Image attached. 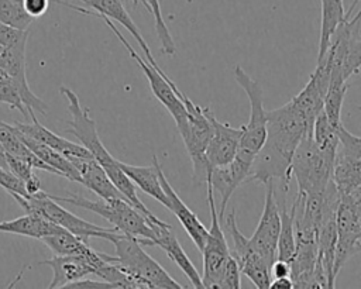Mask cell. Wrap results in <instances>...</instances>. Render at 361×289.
I'll use <instances>...</instances> for the list:
<instances>
[{
    "mask_svg": "<svg viewBox=\"0 0 361 289\" xmlns=\"http://www.w3.org/2000/svg\"><path fill=\"white\" fill-rule=\"evenodd\" d=\"M361 18L348 17L336 30L324 55L330 58L331 72L341 75L345 80L361 68ZM323 55V56H324Z\"/></svg>",
    "mask_w": 361,
    "mask_h": 289,
    "instance_id": "10",
    "label": "cell"
},
{
    "mask_svg": "<svg viewBox=\"0 0 361 289\" xmlns=\"http://www.w3.org/2000/svg\"><path fill=\"white\" fill-rule=\"evenodd\" d=\"M104 20V23L109 25V28L114 32V35L120 39V42L124 45V48L127 49V52L130 54V56L137 62V65L142 69L145 78L148 79L149 87L154 93V96L159 100V103L169 111V114L172 116V118L175 120L176 128L178 131L183 130L188 121V111L186 107L180 99L182 92L179 90V87L173 83V80L161 69H155L147 59L141 58L140 54L135 52V49L130 45V42L123 37V34L118 31V28L111 23L110 18L107 17H102Z\"/></svg>",
    "mask_w": 361,
    "mask_h": 289,
    "instance_id": "9",
    "label": "cell"
},
{
    "mask_svg": "<svg viewBox=\"0 0 361 289\" xmlns=\"http://www.w3.org/2000/svg\"><path fill=\"white\" fill-rule=\"evenodd\" d=\"M38 265H48L52 269V279L48 285L49 289L65 288L66 285L94 275V266L83 257L79 255H58L54 254L49 259L38 261Z\"/></svg>",
    "mask_w": 361,
    "mask_h": 289,
    "instance_id": "20",
    "label": "cell"
},
{
    "mask_svg": "<svg viewBox=\"0 0 361 289\" xmlns=\"http://www.w3.org/2000/svg\"><path fill=\"white\" fill-rule=\"evenodd\" d=\"M337 134L340 140L338 152L361 159V137L351 134L343 124L338 125Z\"/></svg>",
    "mask_w": 361,
    "mask_h": 289,
    "instance_id": "37",
    "label": "cell"
},
{
    "mask_svg": "<svg viewBox=\"0 0 361 289\" xmlns=\"http://www.w3.org/2000/svg\"><path fill=\"white\" fill-rule=\"evenodd\" d=\"M73 166L78 169L82 178V185L96 193L100 199H117L124 197V195L116 187L113 180L109 178L103 166L93 158H69Z\"/></svg>",
    "mask_w": 361,
    "mask_h": 289,
    "instance_id": "23",
    "label": "cell"
},
{
    "mask_svg": "<svg viewBox=\"0 0 361 289\" xmlns=\"http://www.w3.org/2000/svg\"><path fill=\"white\" fill-rule=\"evenodd\" d=\"M361 220V202L350 196H341L336 211L337 244L334 259V275L337 276L343 265L355 254L354 245L358 240L357 227Z\"/></svg>",
    "mask_w": 361,
    "mask_h": 289,
    "instance_id": "13",
    "label": "cell"
},
{
    "mask_svg": "<svg viewBox=\"0 0 361 289\" xmlns=\"http://www.w3.org/2000/svg\"><path fill=\"white\" fill-rule=\"evenodd\" d=\"M23 7L32 18H38L47 13L49 0H23Z\"/></svg>",
    "mask_w": 361,
    "mask_h": 289,
    "instance_id": "41",
    "label": "cell"
},
{
    "mask_svg": "<svg viewBox=\"0 0 361 289\" xmlns=\"http://www.w3.org/2000/svg\"><path fill=\"white\" fill-rule=\"evenodd\" d=\"M11 196L25 210V213L47 219V220L52 221L54 224L82 237L85 240H89L90 237H96V238H103V240L111 241L113 237L116 235V233L118 231L114 227H102V226L93 224L90 221H86V220L78 217L76 214H73L69 210L59 206L58 202L54 200L44 190L38 192L37 195L28 196V197H23L17 193H13Z\"/></svg>",
    "mask_w": 361,
    "mask_h": 289,
    "instance_id": "6",
    "label": "cell"
},
{
    "mask_svg": "<svg viewBox=\"0 0 361 289\" xmlns=\"http://www.w3.org/2000/svg\"><path fill=\"white\" fill-rule=\"evenodd\" d=\"M62 227L54 224L52 221L25 213L24 216H20L13 220L0 221V233H11L18 235H25L31 238L41 240L42 237L56 233Z\"/></svg>",
    "mask_w": 361,
    "mask_h": 289,
    "instance_id": "28",
    "label": "cell"
},
{
    "mask_svg": "<svg viewBox=\"0 0 361 289\" xmlns=\"http://www.w3.org/2000/svg\"><path fill=\"white\" fill-rule=\"evenodd\" d=\"M180 99L188 111V121L185 128L180 130L179 134L183 140L186 152L192 161L193 183L202 185L203 182L207 180V175L210 172L206 159V148L213 134V125L209 118L210 109L197 106L183 93L180 94Z\"/></svg>",
    "mask_w": 361,
    "mask_h": 289,
    "instance_id": "7",
    "label": "cell"
},
{
    "mask_svg": "<svg viewBox=\"0 0 361 289\" xmlns=\"http://www.w3.org/2000/svg\"><path fill=\"white\" fill-rule=\"evenodd\" d=\"M148 7H149V13L154 17L155 21V31H157V37L161 42V49L165 55H175L176 52V45L175 41L169 32V28L164 20L162 11H161V6H159V0H147Z\"/></svg>",
    "mask_w": 361,
    "mask_h": 289,
    "instance_id": "34",
    "label": "cell"
},
{
    "mask_svg": "<svg viewBox=\"0 0 361 289\" xmlns=\"http://www.w3.org/2000/svg\"><path fill=\"white\" fill-rule=\"evenodd\" d=\"M322 3V24H320V42L317 51V61L326 54L330 39L337 27L345 20L343 0H320Z\"/></svg>",
    "mask_w": 361,
    "mask_h": 289,
    "instance_id": "29",
    "label": "cell"
},
{
    "mask_svg": "<svg viewBox=\"0 0 361 289\" xmlns=\"http://www.w3.org/2000/svg\"><path fill=\"white\" fill-rule=\"evenodd\" d=\"M331 180L341 196H348L361 183V159L337 151Z\"/></svg>",
    "mask_w": 361,
    "mask_h": 289,
    "instance_id": "27",
    "label": "cell"
},
{
    "mask_svg": "<svg viewBox=\"0 0 361 289\" xmlns=\"http://www.w3.org/2000/svg\"><path fill=\"white\" fill-rule=\"evenodd\" d=\"M357 110H360V111H361V106H357Z\"/></svg>",
    "mask_w": 361,
    "mask_h": 289,
    "instance_id": "51",
    "label": "cell"
},
{
    "mask_svg": "<svg viewBox=\"0 0 361 289\" xmlns=\"http://www.w3.org/2000/svg\"><path fill=\"white\" fill-rule=\"evenodd\" d=\"M30 30H21L13 25H7L4 23H0V44L4 47H16L20 42H25L28 39Z\"/></svg>",
    "mask_w": 361,
    "mask_h": 289,
    "instance_id": "39",
    "label": "cell"
},
{
    "mask_svg": "<svg viewBox=\"0 0 361 289\" xmlns=\"http://www.w3.org/2000/svg\"><path fill=\"white\" fill-rule=\"evenodd\" d=\"M353 200H355V202H361V183L354 189V192L353 193H350L348 195Z\"/></svg>",
    "mask_w": 361,
    "mask_h": 289,
    "instance_id": "47",
    "label": "cell"
},
{
    "mask_svg": "<svg viewBox=\"0 0 361 289\" xmlns=\"http://www.w3.org/2000/svg\"><path fill=\"white\" fill-rule=\"evenodd\" d=\"M250 166V162H245L235 156L230 164L210 169L206 182H209L213 190L220 195V209L217 211L220 221H223L224 219L226 207L231 195L243 182H245Z\"/></svg>",
    "mask_w": 361,
    "mask_h": 289,
    "instance_id": "18",
    "label": "cell"
},
{
    "mask_svg": "<svg viewBox=\"0 0 361 289\" xmlns=\"http://www.w3.org/2000/svg\"><path fill=\"white\" fill-rule=\"evenodd\" d=\"M296 250V235L292 207L281 209V228L276 245V259L290 262Z\"/></svg>",
    "mask_w": 361,
    "mask_h": 289,
    "instance_id": "32",
    "label": "cell"
},
{
    "mask_svg": "<svg viewBox=\"0 0 361 289\" xmlns=\"http://www.w3.org/2000/svg\"><path fill=\"white\" fill-rule=\"evenodd\" d=\"M337 128L338 125H334L323 110L316 116L312 124V138L322 151L337 155L340 145Z\"/></svg>",
    "mask_w": 361,
    "mask_h": 289,
    "instance_id": "31",
    "label": "cell"
},
{
    "mask_svg": "<svg viewBox=\"0 0 361 289\" xmlns=\"http://www.w3.org/2000/svg\"><path fill=\"white\" fill-rule=\"evenodd\" d=\"M0 166L4 169H8L7 166V151L4 149V147L0 144Z\"/></svg>",
    "mask_w": 361,
    "mask_h": 289,
    "instance_id": "46",
    "label": "cell"
},
{
    "mask_svg": "<svg viewBox=\"0 0 361 289\" xmlns=\"http://www.w3.org/2000/svg\"><path fill=\"white\" fill-rule=\"evenodd\" d=\"M152 162L157 166L158 171V176L162 185V189L168 197V210L172 211L178 221L182 224L183 230L188 233V235L190 237V240L193 241V244L197 247L199 251H202L206 240H207V234H209V228L204 227V224L197 219V216L182 202V199L179 197V195L175 192V189L171 186V183L168 182L162 166L158 161V158L154 155L152 156Z\"/></svg>",
    "mask_w": 361,
    "mask_h": 289,
    "instance_id": "17",
    "label": "cell"
},
{
    "mask_svg": "<svg viewBox=\"0 0 361 289\" xmlns=\"http://www.w3.org/2000/svg\"><path fill=\"white\" fill-rule=\"evenodd\" d=\"M65 288H71V289H79V288H113L110 283H107L106 281H93V279H79V281H75L69 285H66Z\"/></svg>",
    "mask_w": 361,
    "mask_h": 289,
    "instance_id": "42",
    "label": "cell"
},
{
    "mask_svg": "<svg viewBox=\"0 0 361 289\" xmlns=\"http://www.w3.org/2000/svg\"><path fill=\"white\" fill-rule=\"evenodd\" d=\"M116 248L114 261L137 278L144 289H182L183 286L175 281L152 257H149L140 242V238L117 231L113 240Z\"/></svg>",
    "mask_w": 361,
    "mask_h": 289,
    "instance_id": "4",
    "label": "cell"
},
{
    "mask_svg": "<svg viewBox=\"0 0 361 289\" xmlns=\"http://www.w3.org/2000/svg\"><path fill=\"white\" fill-rule=\"evenodd\" d=\"M59 92L68 100V111L71 113V120L68 121V127H69L68 131L72 135H75L79 140L80 145H83L93 155V158L103 166V169L106 171L109 178L113 180L116 187L124 195V197L133 206H135L140 211H142L152 221H159V219L157 216H154L147 209V206L141 202V199L137 195L135 185L121 169L118 161L103 145V142L97 134L96 123L89 116V109H83L80 106L78 94L73 90H71L69 87L61 86Z\"/></svg>",
    "mask_w": 361,
    "mask_h": 289,
    "instance_id": "2",
    "label": "cell"
},
{
    "mask_svg": "<svg viewBox=\"0 0 361 289\" xmlns=\"http://www.w3.org/2000/svg\"><path fill=\"white\" fill-rule=\"evenodd\" d=\"M309 131L312 128L292 99L283 106L267 111V135L251 162L245 182L265 185L269 180H278L282 192H286L292 178L293 154Z\"/></svg>",
    "mask_w": 361,
    "mask_h": 289,
    "instance_id": "1",
    "label": "cell"
},
{
    "mask_svg": "<svg viewBox=\"0 0 361 289\" xmlns=\"http://www.w3.org/2000/svg\"><path fill=\"white\" fill-rule=\"evenodd\" d=\"M293 288L295 286L290 276H281V278H272L268 289H293Z\"/></svg>",
    "mask_w": 361,
    "mask_h": 289,
    "instance_id": "44",
    "label": "cell"
},
{
    "mask_svg": "<svg viewBox=\"0 0 361 289\" xmlns=\"http://www.w3.org/2000/svg\"><path fill=\"white\" fill-rule=\"evenodd\" d=\"M357 237H358V240L361 238V220H360V223H358V227H357ZM357 240V241H358Z\"/></svg>",
    "mask_w": 361,
    "mask_h": 289,
    "instance_id": "50",
    "label": "cell"
},
{
    "mask_svg": "<svg viewBox=\"0 0 361 289\" xmlns=\"http://www.w3.org/2000/svg\"><path fill=\"white\" fill-rule=\"evenodd\" d=\"M217 288L221 289H238L241 288V271L240 266L237 264V261L230 255V258L227 259L221 276L219 279Z\"/></svg>",
    "mask_w": 361,
    "mask_h": 289,
    "instance_id": "38",
    "label": "cell"
},
{
    "mask_svg": "<svg viewBox=\"0 0 361 289\" xmlns=\"http://www.w3.org/2000/svg\"><path fill=\"white\" fill-rule=\"evenodd\" d=\"M32 21L23 7V0H0V23L25 30Z\"/></svg>",
    "mask_w": 361,
    "mask_h": 289,
    "instance_id": "33",
    "label": "cell"
},
{
    "mask_svg": "<svg viewBox=\"0 0 361 289\" xmlns=\"http://www.w3.org/2000/svg\"><path fill=\"white\" fill-rule=\"evenodd\" d=\"M234 79L245 92L250 102V117L243 127V135L237 155L245 162H252L267 135V111L264 109V93L258 80L252 79L240 65L234 68Z\"/></svg>",
    "mask_w": 361,
    "mask_h": 289,
    "instance_id": "8",
    "label": "cell"
},
{
    "mask_svg": "<svg viewBox=\"0 0 361 289\" xmlns=\"http://www.w3.org/2000/svg\"><path fill=\"white\" fill-rule=\"evenodd\" d=\"M0 186L4 187L10 195L17 193L23 197H28L24 182L20 180L16 175H13L8 169H4L1 166H0Z\"/></svg>",
    "mask_w": 361,
    "mask_h": 289,
    "instance_id": "40",
    "label": "cell"
},
{
    "mask_svg": "<svg viewBox=\"0 0 361 289\" xmlns=\"http://www.w3.org/2000/svg\"><path fill=\"white\" fill-rule=\"evenodd\" d=\"M30 114V118H31V123H20V121H16L13 123L23 134L37 140V141H41L47 145H49L51 148L59 151L61 154H63L68 159L69 158H87V156H93L83 145L80 144H75V142H71L62 137H59L58 134L52 133L51 130H48L47 127H44L34 116V111H28Z\"/></svg>",
    "mask_w": 361,
    "mask_h": 289,
    "instance_id": "24",
    "label": "cell"
},
{
    "mask_svg": "<svg viewBox=\"0 0 361 289\" xmlns=\"http://www.w3.org/2000/svg\"><path fill=\"white\" fill-rule=\"evenodd\" d=\"M0 102L18 110L24 117H30L14 80L3 69H0Z\"/></svg>",
    "mask_w": 361,
    "mask_h": 289,
    "instance_id": "35",
    "label": "cell"
},
{
    "mask_svg": "<svg viewBox=\"0 0 361 289\" xmlns=\"http://www.w3.org/2000/svg\"><path fill=\"white\" fill-rule=\"evenodd\" d=\"M207 183V203L210 209V227L207 240L202 248L203 255V288H217L219 279L221 276L223 268L230 258V248L226 234L220 226L217 206L214 200V190L209 182Z\"/></svg>",
    "mask_w": 361,
    "mask_h": 289,
    "instance_id": "11",
    "label": "cell"
},
{
    "mask_svg": "<svg viewBox=\"0 0 361 289\" xmlns=\"http://www.w3.org/2000/svg\"><path fill=\"white\" fill-rule=\"evenodd\" d=\"M154 227H155L154 245L159 247L161 250H164L166 252L169 259L178 265V268L185 273V276L189 279V282L193 288L202 289L203 288L202 275L197 272L193 262L190 261V258L186 255L185 250L182 248L180 242L173 235L171 224L162 221V223L155 224Z\"/></svg>",
    "mask_w": 361,
    "mask_h": 289,
    "instance_id": "21",
    "label": "cell"
},
{
    "mask_svg": "<svg viewBox=\"0 0 361 289\" xmlns=\"http://www.w3.org/2000/svg\"><path fill=\"white\" fill-rule=\"evenodd\" d=\"M14 125V124H13ZM16 127V125H14ZM17 133H18V137L21 138V141L39 158L42 159L45 164H48L49 166H52L58 173L59 176H63L72 182H78L82 185V178H80V173L78 172V169L73 166V164L63 155L61 154L59 151L51 148L49 145L41 142V141H37L25 134H23L17 127H16Z\"/></svg>",
    "mask_w": 361,
    "mask_h": 289,
    "instance_id": "25",
    "label": "cell"
},
{
    "mask_svg": "<svg viewBox=\"0 0 361 289\" xmlns=\"http://www.w3.org/2000/svg\"><path fill=\"white\" fill-rule=\"evenodd\" d=\"M54 200L61 203H69L86 210H90L107 221L113 224L120 233L133 235L140 238L142 245H154L155 240V224L161 221H152L142 211H140L135 206H133L127 199H100V200H89L87 197L79 196L76 193H69L68 196H54L49 195Z\"/></svg>",
    "mask_w": 361,
    "mask_h": 289,
    "instance_id": "3",
    "label": "cell"
},
{
    "mask_svg": "<svg viewBox=\"0 0 361 289\" xmlns=\"http://www.w3.org/2000/svg\"><path fill=\"white\" fill-rule=\"evenodd\" d=\"M348 17L361 18V0H351V4L345 11V18Z\"/></svg>",
    "mask_w": 361,
    "mask_h": 289,
    "instance_id": "45",
    "label": "cell"
},
{
    "mask_svg": "<svg viewBox=\"0 0 361 289\" xmlns=\"http://www.w3.org/2000/svg\"><path fill=\"white\" fill-rule=\"evenodd\" d=\"M290 273V264L282 259H275L271 265V278H281L289 276Z\"/></svg>",
    "mask_w": 361,
    "mask_h": 289,
    "instance_id": "43",
    "label": "cell"
},
{
    "mask_svg": "<svg viewBox=\"0 0 361 289\" xmlns=\"http://www.w3.org/2000/svg\"><path fill=\"white\" fill-rule=\"evenodd\" d=\"M265 203L264 210L257 224L254 234L250 237L252 248L261 254V257L272 265L276 259V245L281 228V209L276 200L275 182L269 180L265 183Z\"/></svg>",
    "mask_w": 361,
    "mask_h": 289,
    "instance_id": "12",
    "label": "cell"
},
{
    "mask_svg": "<svg viewBox=\"0 0 361 289\" xmlns=\"http://www.w3.org/2000/svg\"><path fill=\"white\" fill-rule=\"evenodd\" d=\"M79 1L85 3L90 8L96 10V17H107V18L114 20L118 24H121L133 35V38L137 41V44L140 45L141 51L145 55V59L155 69L161 70L159 65L155 62V58H154V55L149 51V47L147 45L145 39L142 38L138 27L135 25V23L130 17L128 11L126 10V7L123 4V0H79Z\"/></svg>",
    "mask_w": 361,
    "mask_h": 289,
    "instance_id": "22",
    "label": "cell"
},
{
    "mask_svg": "<svg viewBox=\"0 0 361 289\" xmlns=\"http://www.w3.org/2000/svg\"><path fill=\"white\" fill-rule=\"evenodd\" d=\"M7 166H8V171L16 175L20 180L24 182V186L27 183H30L31 180L37 179L38 176L34 173V166L31 165V162L25 158H21V156H17V155H11V154H7Z\"/></svg>",
    "mask_w": 361,
    "mask_h": 289,
    "instance_id": "36",
    "label": "cell"
},
{
    "mask_svg": "<svg viewBox=\"0 0 361 289\" xmlns=\"http://www.w3.org/2000/svg\"><path fill=\"white\" fill-rule=\"evenodd\" d=\"M330 73L331 62L330 58L324 55L320 61H317L316 69L310 75L305 87L296 96L292 97L293 103L300 110L310 128L316 116L323 110V102L329 87Z\"/></svg>",
    "mask_w": 361,
    "mask_h": 289,
    "instance_id": "15",
    "label": "cell"
},
{
    "mask_svg": "<svg viewBox=\"0 0 361 289\" xmlns=\"http://www.w3.org/2000/svg\"><path fill=\"white\" fill-rule=\"evenodd\" d=\"M133 3H141L148 11H149V7H148V3H147V0H131Z\"/></svg>",
    "mask_w": 361,
    "mask_h": 289,
    "instance_id": "48",
    "label": "cell"
},
{
    "mask_svg": "<svg viewBox=\"0 0 361 289\" xmlns=\"http://www.w3.org/2000/svg\"><path fill=\"white\" fill-rule=\"evenodd\" d=\"M337 155L322 151L312 138V131L300 140L290 164V175L298 182V192L303 195L323 193L331 180Z\"/></svg>",
    "mask_w": 361,
    "mask_h": 289,
    "instance_id": "5",
    "label": "cell"
},
{
    "mask_svg": "<svg viewBox=\"0 0 361 289\" xmlns=\"http://www.w3.org/2000/svg\"><path fill=\"white\" fill-rule=\"evenodd\" d=\"M25 45L27 41L10 48L0 44V69H3L14 80L27 111H38L41 114H47V103L35 96L28 86L25 75Z\"/></svg>",
    "mask_w": 361,
    "mask_h": 289,
    "instance_id": "14",
    "label": "cell"
},
{
    "mask_svg": "<svg viewBox=\"0 0 361 289\" xmlns=\"http://www.w3.org/2000/svg\"><path fill=\"white\" fill-rule=\"evenodd\" d=\"M41 241L54 252L58 255H79L86 258L93 266L94 272L107 261L113 259V255H107L104 252L94 251L87 241L65 228L58 230L56 233L48 234L41 238Z\"/></svg>",
    "mask_w": 361,
    "mask_h": 289,
    "instance_id": "19",
    "label": "cell"
},
{
    "mask_svg": "<svg viewBox=\"0 0 361 289\" xmlns=\"http://www.w3.org/2000/svg\"><path fill=\"white\" fill-rule=\"evenodd\" d=\"M209 118L213 125V134L206 148V159L212 169L227 165L235 158L243 135V127L235 128L227 123H221L216 118L212 110L209 111Z\"/></svg>",
    "mask_w": 361,
    "mask_h": 289,
    "instance_id": "16",
    "label": "cell"
},
{
    "mask_svg": "<svg viewBox=\"0 0 361 289\" xmlns=\"http://www.w3.org/2000/svg\"><path fill=\"white\" fill-rule=\"evenodd\" d=\"M354 251H355V254H357V252H361V238L355 242V245H354Z\"/></svg>",
    "mask_w": 361,
    "mask_h": 289,
    "instance_id": "49",
    "label": "cell"
},
{
    "mask_svg": "<svg viewBox=\"0 0 361 289\" xmlns=\"http://www.w3.org/2000/svg\"><path fill=\"white\" fill-rule=\"evenodd\" d=\"M347 80L338 75L330 73L329 87L323 102V111L334 125L341 124V109L347 93Z\"/></svg>",
    "mask_w": 361,
    "mask_h": 289,
    "instance_id": "30",
    "label": "cell"
},
{
    "mask_svg": "<svg viewBox=\"0 0 361 289\" xmlns=\"http://www.w3.org/2000/svg\"><path fill=\"white\" fill-rule=\"evenodd\" d=\"M121 169L126 172V175L133 180V183L140 187L144 193H147L148 196L154 197L155 200H158L161 204H164L168 209V197L162 189L159 176H158V171L155 164L152 162V165L149 166H138V165H131V164H124L121 161H118Z\"/></svg>",
    "mask_w": 361,
    "mask_h": 289,
    "instance_id": "26",
    "label": "cell"
}]
</instances>
